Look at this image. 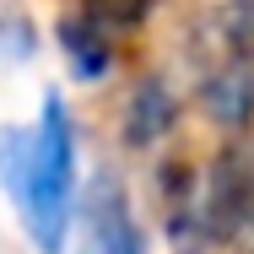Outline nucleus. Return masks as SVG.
<instances>
[{
  "label": "nucleus",
  "instance_id": "6",
  "mask_svg": "<svg viewBox=\"0 0 254 254\" xmlns=\"http://www.w3.org/2000/svg\"><path fill=\"white\" fill-rule=\"evenodd\" d=\"M119 33H108L98 16H87V11H65L60 22H54V44H60V60H65V70L76 76V81H108L114 76V65H119V44H114Z\"/></svg>",
  "mask_w": 254,
  "mask_h": 254
},
{
  "label": "nucleus",
  "instance_id": "8",
  "mask_svg": "<svg viewBox=\"0 0 254 254\" xmlns=\"http://www.w3.org/2000/svg\"><path fill=\"white\" fill-rule=\"evenodd\" d=\"M157 0H81V11L87 16H98L108 33H130V27H141L146 16H152Z\"/></svg>",
  "mask_w": 254,
  "mask_h": 254
},
{
  "label": "nucleus",
  "instance_id": "7",
  "mask_svg": "<svg viewBox=\"0 0 254 254\" xmlns=\"http://www.w3.org/2000/svg\"><path fill=\"white\" fill-rule=\"evenodd\" d=\"M216 38H222V54H254V0H222Z\"/></svg>",
  "mask_w": 254,
  "mask_h": 254
},
{
  "label": "nucleus",
  "instance_id": "4",
  "mask_svg": "<svg viewBox=\"0 0 254 254\" xmlns=\"http://www.w3.org/2000/svg\"><path fill=\"white\" fill-rule=\"evenodd\" d=\"M195 103H200L205 119L216 130H227V135L254 130V54H222L200 76Z\"/></svg>",
  "mask_w": 254,
  "mask_h": 254
},
{
  "label": "nucleus",
  "instance_id": "1",
  "mask_svg": "<svg viewBox=\"0 0 254 254\" xmlns=\"http://www.w3.org/2000/svg\"><path fill=\"white\" fill-rule=\"evenodd\" d=\"M0 184L16 205V222L33 249H70L76 200H81V146H76V114L60 92L38 103L33 125L0 130Z\"/></svg>",
  "mask_w": 254,
  "mask_h": 254
},
{
  "label": "nucleus",
  "instance_id": "9",
  "mask_svg": "<svg viewBox=\"0 0 254 254\" xmlns=\"http://www.w3.org/2000/svg\"><path fill=\"white\" fill-rule=\"evenodd\" d=\"M233 249H238V254H254V222H249V227H244V238H238Z\"/></svg>",
  "mask_w": 254,
  "mask_h": 254
},
{
  "label": "nucleus",
  "instance_id": "5",
  "mask_svg": "<svg viewBox=\"0 0 254 254\" xmlns=\"http://www.w3.org/2000/svg\"><path fill=\"white\" fill-rule=\"evenodd\" d=\"M179 125V98L162 76H141L130 92H125V108H119V141L130 152H152L173 135Z\"/></svg>",
  "mask_w": 254,
  "mask_h": 254
},
{
  "label": "nucleus",
  "instance_id": "3",
  "mask_svg": "<svg viewBox=\"0 0 254 254\" xmlns=\"http://www.w3.org/2000/svg\"><path fill=\"white\" fill-rule=\"evenodd\" d=\"M76 233H81V254H152L135 211H130V195L114 173H98L81 200H76Z\"/></svg>",
  "mask_w": 254,
  "mask_h": 254
},
{
  "label": "nucleus",
  "instance_id": "2",
  "mask_svg": "<svg viewBox=\"0 0 254 254\" xmlns=\"http://www.w3.org/2000/svg\"><path fill=\"white\" fill-rule=\"evenodd\" d=\"M254 222V130L227 135L195 184V244L200 254L233 249Z\"/></svg>",
  "mask_w": 254,
  "mask_h": 254
}]
</instances>
